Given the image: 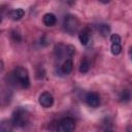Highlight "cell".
I'll return each mask as SVG.
<instances>
[{"instance_id": "obj_6", "label": "cell", "mask_w": 132, "mask_h": 132, "mask_svg": "<svg viewBox=\"0 0 132 132\" xmlns=\"http://www.w3.org/2000/svg\"><path fill=\"white\" fill-rule=\"evenodd\" d=\"M85 100L87 104L91 107H98L100 104V96L95 92H89L85 96Z\"/></svg>"}, {"instance_id": "obj_4", "label": "cell", "mask_w": 132, "mask_h": 132, "mask_svg": "<svg viewBox=\"0 0 132 132\" xmlns=\"http://www.w3.org/2000/svg\"><path fill=\"white\" fill-rule=\"evenodd\" d=\"M75 129V122L71 118L62 119L57 126V132H73Z\"/></svg>"}, {"instance_id": "obj_19", "label": "cell", "mask_w": 132, "mask_h": 132, "mask_svg": "<svg viewBox=\"0 0 132 132\" xmlns=\"http://www.w3.org/2000/svg\"><path fill=\"white\" fill-rule=\"evenodd\" d=\"M106 132H113V131H111V130H108V131H106Z\"/></svg>"}, {"instance_id": "obj_17", "label": "cell", "mask_w": 132, "mask_h": 132, "mask_svg": "<svg viewBox=\"0 0 132 132\" xmlns=\"http://www.w3.org/2000/svg\"><path fill=\"white\" fill-rule=\"evenodd\" d=\"M11 37H12V39H13L14 41H18V42L21 41V39H22L20 33L16 32V31H12V33H11Z\"/></svg>"}, {"instance_id": "obj_12", "label": "cell", "mask_w": 132, "mask_h": 132, "mask_svg": "<svg viewBox=\"0 0 132 132\" xmlns=\"http://www.w3.org/2000/svg\"><path fill=\"white\" fill-rule=\"evenodd\" d=\"M97 29H98L99 33H100L102 36H104V37L108 36L109 33H110V27H109L107 24H99L98 27H97Z\"/></svg>"}, {"instance_id": "obj_10", "label": "cell", "mask_w": 132, "mask_h": 132, "mask_svg": "<svg viewBox=\"0 0 132 132\" xmlns=\"http://www.w3.org/2000/svg\"><path fill=\"white\" fill-rule=\"evenodd\" d=\"M78 39H79V41L82 45H87L89 43V41H90V32L87 28L81 30L78 33Z\"/></svg>"}, {"instance_id": "obj_5", "label": "cell", "mask_w": 132, "mask_h": 132, "mask_svg": "<svg viewBox=\"0 0 132 132\" xmlns=\"http://www.w3.org/2000/svg\"><path fill=\"white\" fill-rule=\"evenodd\" d=\"M38 101H39V104L44 107V108H50L53 106L54 104V97L51 93L48 92H43L40 94L39 98H38Z\"/></svg>"}, {"instance_id": "obj_13", "label": "cell", "mask_w": 132, "mask_h": 132, "mask_svg": "<svg viewBox=\"0 0 132 132\" xmlns=\"http://www.w3.org/2000/svg\"><path fill=\"white\" fill-rule=\"evenodd\" d=\"M90 69V62L87 58H84L81 59L80 61V64H79V72L81 73H87Z\"/></svg>"}, {"instance_id": "obj_7", "label": "cell", "mask_w": 132, "mask_h": 132, "mask_svg": "<svg viewBox=\"0 0 132 132\" xmlns=\"http://www.w3.org/2000/svg\"><path fill=\"white\" fill-rule=\"evenodd\" d=\"M42 22L47 27H53L57 23V18L54 13H45L42 18Z\"/></svg>"}, {"instance_id": "obj_20", "label": "cell", "mask_w": 132, "mask_h": 132, "mask_svg": "<svg viewBox=\"0 0 132 132\" xmlns=\"http://www.w3.org/2000/svg\"><path fill=\"white\" fill-rule=\"evenodd\" d=\"M1 21H2V19H1V15H0V22H1Z\"/></svg>"}, {"instance_id": "obj_14", "label": "cell", "mask_w": 132, "mask_h": 132, "mask_svg": "<svg viewBox=\"0 0 132 132\" xmlns=\"http://www.w3.org/2000/svg\"><path fill=\"white\" fill-rule=\"evenodd\" d=\"M119 99H120L122 102H127V101H129V100H130V91H129V90H123V91L120 93Z\"/></svg>"}, {"instance_id": "obj_16", "label": "cell", "mask_w": 132, "mask_h": 132, "mask_svg": "<svg viewBox=\"0 0 132 132\" xmlns=\"http://www.w3.org/2000/svg\"><path fill=\"white\" fill-rule=\"evenodd\" d=\"M110 41H111V43L121 44V37H120V35H118V34H112V35L110 36Z\"/></svg>"}, {"instance_id": "obj_8", "label": "cell", "mask_w": 132, "mask_h": 132, "mask_svg": "<svg viewBox=\"0 0 132 132\" xmlns=\"http://www.w3.org/2000/svg\"><path fill=\"white\" fill-rule=\"evenodd\" d=\"M14 126L11 120H2L0 121V132H12Z\"/></svg>"}, {"instance_id": "obj_2", "label": "cell", "mask_w": 132, "mask_h": 132, "mask_svg": "<svg viewBox=\"0 0 132 132\" xmlns=\"http://www.w3.org/2000/svg\"><path fill=\"white\" fill-rule=\"evenodd\" d=\"M28 121H29V112L25 108L19 107L18 109H15L13 111L11 122L14 127H18V128L25 127L27 125Z\"/></svg>"}, {"instance_id": "obj_9", "label": "cell", "mask_w": 132, "mask_h": 132, "mask_svg": "<svg viewBox=\"0 0 132 132\" xmlns=\"http://www.w3.org/2000/svg\"><path fill=\"white\" fill-rule=\"evenodd\" d=\"M72 68H73V62H72V60L71 59H66L63 62V64L61 65L60 70H61V72L63 74H69L72 71Z\"/></svg>"}, {"instance_id": "obj_18", "label": "cell", "mask_w": 132, "mask_h": 132, "mask_svg": "<svg viewBox=\"0 0 132 132\" xmlns=\"http://www.w3.org/2000/svg\"><path fill=\"white\" fill-rule=\"evenodd\" d=\"M2 68H3V61L0 60V70H1Z\"/></svg>"}, {"instance_id": "obj_1", "label": "cell", "mask_w": 132, "mask_h": 132, "mask_svg": "<svg viewBox=\"0 0 132 132\" xmlns=\"http://www.w3.org/2000/svg\"><path fill=\"white\" fill-rule=\"evenodd\" d=\"M12 78H13V81L16 82L18 85H20L22 88L27 89L30 86L28 70L22 66H18L14 68V70L12 72Z\"/></svg>"}, {"instance_id": "obj_11", "label": "cell", "mask_w": 132, "mask_h": 132, "mask_svg": "<svg viewBox=\"0 0 132 132\" xmlns=\"http://www.w3.org/2000/svg\"><path fill=\"white\" fill-rule=\"evenodd\" d=\"M24 14H25V11H24V9H22V8L13 9V10H11V12H10V16H11V19L14 20V21L21 20V19L24 16Z\"/></svg>"}, {"instance_id": "obj_15", "label": "cell", "mask_w": 132, "mask_h": 132, "mask_svg": "<svg viewBox=\"0 0 132 132\" xmlns=\"http://www.w3.org/2000/svg\"><path fill=\"white\" fill-rule=\"evenodd\" d=\"M110 52H111L113 55H119V54L122 52V46H121V44H118V43H111Z\"/></svg>"}, {"instance_id": "obj_3", "label": "cell", "mask_w": 132, "mask_h": 132, "mask_svg": "<svg viewBox=\"0 0 132 132\" xmlns=\"http://www.w3.org/2000/svg\"><path fill=\"white\" fill-rule=\"evenodd\" d=\"M63 27L64 30L69 33V34H73L77 31L78 27H79V21L75 15L72 14H67L64 18V22H63Z\"/></svg>"}]
</instances>
